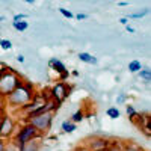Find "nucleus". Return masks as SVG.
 Wrapping results in <instances>:
<instances>
[{
	"label": "nucleus",
	"mask_w": 151,
	"mask_h": 151,
	"mask_svg": "<svg viewBox=\"0 0 151 151\" xmlns=\"http://www.w3.org/2000/svg\"><path fill=\"white\" fill-rule=\"evenodd\" d=\"M122 151H144L139 145H134V144H127L124 148H122Z\"/></svg>",
	"instance_id": "16"
},
{
	"label": "nucleus",
	"mask_w": 151,
	"mask_h": 151,
	"mask_svg": "<svg viewBox=\"0 0 151 151\" xmlns=\"http://www.w3.org/2000/svg\"><path fill=\"white\" fill-rule=\"evenodd\" d=\"M116 147H118V144H109V147L104 148V150H101V151H121L119 148L116 150Z\"/></svg>",
	"instance_id": "21"
},
{
	"label": "nucleus",
	"mask_w": 151,
	"mask_h": 151,
	"mask_svg": "<svg viewBox=\"0 0 151 151\" xmlns=\"http://www.w3.org/2000/svg\"><path fill=\"white\" fill-rule=\"evenodd\" d=\"M129 70H130V73H139L142 70L141 62L139 60H132L130 64H129Z\"/></svg>",
	"instance_id": "11"
},
{
	"label": "nucleus",
	"mask_w": 151,
	"mask_h": 151,
	"mask_svg": "<svg viewBox=\"0 0 151 151\" xmlns=\"http://www.w3.org/2000/svg\"><path fill=\"white\" fill-rule=\"evenodd\" d=\"M83 118H85V113H83L82 110H77V112H76L74 115H73V119H71V121H73V122L76 124V122H79V121H82Z\"/></svg>",
	"instance_id": "17"
},
{
	"label": "nucleus",
	"mask_w": 151,
	"mask_h": 151,
	"mask_svg": "<svg viewBox=\"0 0 151 151\" xmlns=\"http://www.w3.org/2000/svg\"><path fill=\"white\" fill-rule=\"evenodd\" d=\"M50 67H52L55 71L60 73V74H62V79H65L67 76H68V71H67L65 65L62 64L60 60H58V59H52V60H50Z\"/></svg>",
	"instance_id": "8"
},
{
	"label": "nucleus",
	"mask_w": 151,
	"mask_h": 151,
	"mask_svg": "<svg viewBox=\"0 0 151 151\" xmlns=\"http://www.w3.org/2000/svg\"><path fill=\"white\" fill-rule=\"evenodd\" d=\"M12 26H14V29H17L18 32H24L27 29V21H14V24H12Z\"/></svg>",
	"instance_id": "13"
},
{
	"label": "nucleus",
	"mask_w": 151,
	"mask_h": 151,
	"mask_svg": "<svg viewBox=\"0 0 151 151\" xmlns=\"http://www.w3.org/2000/svg\"><path fill=\"white\" fill-rule=\"evenodd\" d=\"M79 59L82 60V62H86V64H91V65H95L97 64V59L92 56V55H89V53H79Z\"/></svg>",
	"instance_id": "10"
},
{
	"label": "nucleus",
	"mask_w": 151,
	"mask_h": 151,
	"mask_svg": "<svg viewBox=\"0 0 151 151\" xmlns=\"http://www.w3.org/2000/svg\"><path fill=\"white\" fill-rule=\"evenodd\" d=\"M147 14V12H141V14H133V15H130V18H141V17H144Z\"/></svg>",
	"instance_id": "24"
},
{
	"label": "nucleus",
	"mask_w": 151,
	"mask_h": 151,
	"mask_svg": "<svg viewBox=\"0 0 151 151\" xmlns=\"http://www.w3.org/2000/svg\"><path fill=\"white\" fill-rule=\"evenodd\" d=\"M14 132V121H12L9 116H3L2 124H0V137L5 139V137H9Z\"/></svg>",
	"instance_id": "7"
},
{
	"label": "nucleus",
	"mask_w": 151,
	"mask_h": 151,
	"mask_svg": "<svg viewBox=\"0 0 151 151\" xmlns=\"http://www.w3.org/2000/svg\"><path fill=\"white\" fill-rule=\"evenodd\" d=\"M5 150H6V144L2 137H0V151H5Z\"/></svg>",
	"instance_id": "23"
},
{
	"label": "nucleus",
	"mask_w": 151,
	"mask_h": 151,
	"mask_svg": "<svg viewBox=\"0 0 151 151\" xmlns=\"http://www.w3.org/2000/svg\"><path fill=\"white\" fill-rule=\"evenodd\" d=\"M127 30H129L130 33H133V32H134V29H133V27H130V26H127Z\"/></svg>",
	"instance_id": "28"
},
{
	"label": "nucleus",
	"mask_w": 151,
	"mask_h": 151,
	"mask_svg": "<svg viewBox=\"0 0 151 151\" xmlns=\"http://www.w3.org/2000/svg\"><path fill=\"white\" fill-rule=\"evenodd\" d=\"M62 130H64L65 133H73L76 130V124L73 121H65L64 124H62Z\"/></svg>",
	"instance_id": "12"
},
{
	"label": "nucleus",
	"mask_w": 151,
	"mask_h": 151,
	"mask_svg": "<svg viewBox=\"0 0 151 151\" xmlns=\"http://www.w3.org/2000/svg\"><path fill=\"white\" fill-rule=\"evenodd\" d=\"M38 150H40V142L35 141V139L26 142L21 147H18V151H38Z\"/></svg>",
	"instance_id": "9"
},
{
	"label": "nucleus",
	"mask_w": 151,
	"mask_h": 151,
	"mask_svg": "<svg viewBox=\"0 0 151 151\" xmlns=\"http://www.w3.org/2000/svg\"><path fill=\"white\" fill-rule=\"evenodd\" d=\"M8 100H9V103H12V104L24 106V104H27L32 100V92L29 89H26L24 86H17L15 89L9 94Z\"/></svg>",
	"instance_id": "1"
},
{
	"label": "nucleus",
	"mask_w": 151,
	"mask_h": 151,
	"mask_svg": "<svg viewBox=\"0 0 151 151\" xmlns=\"http://www.w3.org/2000/svg\"><path fill=\"white\" fill-rule=\"evenodd\" d=\"M139 76H141V79H144L145 82H151V71L150 70H141Z\"/></svg>",
	"instance_id": "15"
},
{
	"label": "nucleus",
	"mask_w": 151,
	"mask_h": 151,
	"mask_svg": "<svg viewBox=\"0 0 151 151\" xmlns=\"http://www.w3.org/2000/svg\"><path fill=\"white\" fill-rule=\"evenodd\" d=\"M122 101H124V95H121V97L118 98V103H122Z\"/></svg>",
	"instance_id": "29"
},
{
	"label": "nucleus",
	"mask_w": 151,
	"mask_h": 151,
	"mask_svg": "<svg viewBox=\"0 0 151 151\" xmlns=\"http://www.w3.org/2000/svg\"><path fill=\"white\" fill-rule=\"evenodd\" d=\"M59 12H60L64 17H67V18H73V12L68 11V9H65V8H59Z\"/></svg>",
	"instance_id": "19"
},
{
	"label": "nucleus",
	"mask_w": 151,
	"mask_h": 151,
	"mask_svg": "<svg viewBox=\"0 0 151 151\" xmlns=\"http://www.w3.org/2000/svg\"><path fill=\"white\" fill-rule=\"evenodd\" d=\"M17 60H18V62H21V64H23V62H24V56H23V55L17 56Z\"/></svg>",
	"instance_id": "27"
},
{
	"label": "nucleus",
	"mask_w": 151,
	"mask_h": 151,
	"mask_svg": "<svg viewBox=\"0 0 151 151\" xmlns=\"http://www.w3.org/2000/svg\"><path fill=\"white\" fill-rule=\"evenodd\" d=\"M106 113H107V116L112 118V119L119 118V110H118V107H109V109L106 110Z\"/></svg>",
	"instance_id": "14"
},
{
	"label": "nucleus",
	"mask_w": 151,
	"mask_h": 151,
	"mask_svg": "<svg viewBox=\"0 0 151 151\" xmlns=\"http://www.w3.org/2000/svg\"><path fill=\"white\" fill-rule=\"evenodd\" d=\"M36 136H40V133H38V130L33 127V125H30V124H26L24 127L18 132V134H17V145L18 147H21V145H24L26 142H29V141H33Z\"/></svg>",
	"instance_id": "3"
},
{
	"label": "nucleus",
	"mask_w": 151,
	"mask_h": 151,
	"mask_svg": "<svg viewBox=\"0 0 151 151\" xmlns=\"http://www.w3.org/2000/svg\"><path fill=\"white\" fill-rule=\"evenodd\" d=\"M2 119H3V116H2V113H0V124H2Z\"/></svg>",
	"instance_id": "31"
},
{
	"label": "nucleus",
	"mask_w": 151,
	"mask_h": 151,
	"mask_svg": "<svg viewBox=\"0 0 151 151\" xmlns=\"http://www.w3.org/2000/svg\"><path fill=\"white\" fill-rule=\"evenodd\" d=\"M76 151H89V150H86V148H79V150H76Z\"/></svg>",
	"instance_id": "30"
},
{
	"label": "nucleus",
	"mask_w": 151,
	"mask_h": 151,
	"mask_svg": "<svg viewBox=\"0 0 151 151\" xmlns=\"http://www.w3.org/2000/svg\"><path fill=\"white\" fill-rule=\"evenodd\" d=\"M0 45H2L3 50H11L12 48V42L8 40H0Z\"/></svg>",
	"instance_id": "18"
},
{
	"label": "nucleus",
	"mask_w": 151,
	"mask_h": 151,
	"mask_svg": "<svg viewBox=\"0 0 151 151\" xmlns=\"http://www.w3.org/2000/svg\"><path fill=\"white\" fill-rule=\"evenodd\" d=\"M68 94H70V91H68V86L65 83H58L52 89V98L58 104H60L62 101H64V100L68 97Z\"/></svg>",
	"instance_id": "5"
},
{
	"label": "nucleus",
	"mask_w": 151,
	"mask_h": 151,
	"mask_svg": "<svg viewBox=\"0 0 151 151\" xmlns=\"http://www.w3.org/2000/svg\"><path fill=\"white\" fill-rule=\"evenodd\" d=\"M109 141L104 139V137H94V139H91L89 142L86 144V150H89V151H101L104 148L109 147Z\"/></svg>",
	"instance_id": "6"
},
{
	"label": "nucleus",
	"mask_w": 151,
	"mask_h": 151,
	"mask_svg": "<svg viewBox=\"0 0 151 151\" xmlns=\"http://www.w3.org/2000/svg\"><path fill=\"white\" fill-rule=\"evenodd\" d=\"M76 17H77L79 20H85V18H88V15H86V14H77Z\"/></svg>",
	"instance_id": "25"
},
{
	"label": "nucleus",
	"mask_w": 151,
	"mask_h": 151,
	"mask_svg": "<svg viewBox=\"0 0 151 151\" xmlns=\"http://www.w3.org/2000/svg\"><path fill=\"white\" fill-rule=\"evenodd\" d=\"M125 110H127V115H129L130 118H134V116H136V110H134L133 106H127V107H125Z\"/></svg>",
	"instance_id": "20"
},
{
	"label": "nucleus",
	"mask_w": 151,
	"mask_h": 151,
	"mask_svg": "<svg viewBox=\"0 0 151 151\" xmlns=\"http://www.w3.org/2000/svg\"><path fill=\"white\" fill-rule=\"evenodd\" d=\"M24 18H26V15H24V14H18V15L14 17V21H20V20H24Z\"/></svg>",
	"instance_id": "22"
},
{
	"label": "nucleus",
	"mask_w": 151,
	"mask_h": 151,
	"mask_svg": "<svg viewBox=\"0 0 151 151\" xmlns=\"http://www.w3.org/2000/svg\"><path fill=\"white\" fill-rule=\"evenodd\" d=\"M18 86V80L14 74H5L0 79V94L2 95H9L12 91Z\"/></svg>",
	"instance_id": "4"
},
{
	"label": "nucleus",
	"mask_w": 151,
	"mask_h": 151,
	"mask_svg": "<svg viewBox=\"0 0 151 151\" xmlns=\"http://www.w3.org/2000/svg\"><path fill=\"white\" fill-rule=\"evenodd\" d=\"M52 119H53V112H45V113H41V115L30 116L29 124L33 125V127L38 130V133H42V132L48 130L50 124H52Z\"/></svg>",
	"instance_id": "2"
},
{
	"label": "nucleus",
	"mask_w": 151,
	"mask_h": 151,
	"mask_svg": "<svg viewBox=\"0 0 151 151\" xmlns=\"http://www.w3.org/2000/svg\"><path fill=\"white\" fill-rule=\"evenodd\" d=\"M119 21H121L122 24H125V26H127V23H129V18H125V17H124V18H121Z\"/></svg>",
	"instance_id": "26"
}]
</instances>
